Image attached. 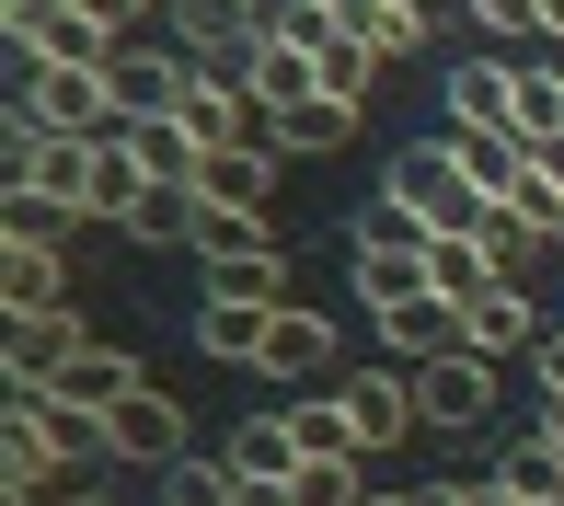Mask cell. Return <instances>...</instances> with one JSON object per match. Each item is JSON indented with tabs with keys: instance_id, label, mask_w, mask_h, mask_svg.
<instances>
[{
	"instance_id": "cell-1",
	"label": "cell",
	"mask_w": 564,
	"mask_h": 506,
	"mask_svg": "<svg viewBox=\"0 0 564 506\" xmlns=\"http://www.w3.org/2000/svg\"><path fill=\"white\" fill-rule=\"evenodd\" d=\"M12 105L35 116L46 139H116V127H127V116H116V69H105V58H35Z\"/></svg>"
},
{
	"instance_id": "cell-2",
	"label": "cell",
	"mask_w": 564,
	"mask_h": 506,
	"mask_svg": "<svg viewBox=\"0 0 564 506\" xmlns=\"http://www.w3.org/2000/svg\"><path fill=\"white\" fill-rule=\"evenodd\" d=\"M380 196H392V208H415L426 242H438V231H484V196H473V173H460L449 139H403L392 173H380Z\"/></svg>"
},
{
	"instance_id": "cell-3",
	"label": "cell",
	"mask_w": 564,
	"mask_h": 506,
	"mask_svg": "<svg viewBox=\"0 0 564 506\" xmlns=\"http://www.w3.org/2000/svg\"><path fill=\"white\" fill-rule=\"evenodd\" d=\"M265 35H276V0H173V46L219 81H242Z\"/></svg>"
},
{
	"instance_id": "cell-4",
	"label": "cell",
	"mask_w": 564,
	"mask_h": 506,
	"mask_svg": "<svg viewBox=\"0 0 564 506\" xmlns=\"http://www.w3.org/2000/svg\"><path fill=\"white\" fill-rule=\"evenodd\" d=\"M335 415H346V449L357 461H380V449H403L415 438V369H357V380H335Z\"/></svg>"
},
{
	"instance_id": "cell-5",
	"label": "cell",
	"mask_w": 564,
	"mask_h": 506,
	"mask_svg": "<svg viewBox=\"0 0 564 506\" xmlns=\"http://www.w3.org/2000/svg\"><path fill=\"white\" fill-rule=\"evenodd\" d=\"M415 415L438 426V438H473V426H496V358H473V345L426 358V369H415Z\"/></svg>"
},
{
	"instance_id": "cell-6",
	"label": "cell",
	"mask_w": 564,
	"mask_h": 506,
	"mask_svg": "<svg viewBox=\"0 0 564 506\" xmlns=\"http://www.w3.org/2000/svg\"><path fill=\"white\" fill-rule=\"evenodd\" d=\"M82 322L69 311H0V369H12V392H58V369L82 358Z\"/></svg>"
},
{
	"instance_id": "cell-7",
	"label": "cell",
	"mask_w": 564,
	"mask_h": 506,
	"mask_svg": "<svg viewBox=\"0 0 564 506\" xmlns=\"http://www.w3.org/2000/svg\"><path fill=\"white\" fill-rule=\"evenodd\" d=\"M116 116L127 127H162L173 105H185V81H196V58H185V46H116Z\"/></svg>"
},
{
	"instance_id": "cell-8",
	"label": "cell",
	"mask_w": 564,
	"mask_h": 506,
	"mask_svg": "<svg viewBox=\"0 0 564 506\" xmlns=\"http://www.w3.org/2000/svg\"><path fill=\"white\" fill-rule=\"evenodd\" d=\"M438 105H449L460 139H519V69H507V58H460L438 81Z\"/></svg>"
},
{
	"instance_id": "cell-9",
	"label": "cell",
	"mask_w": 564,
	"mask_h": 506,
	"mask_svg": "<svg viewBox=\"0 0 564 506\" xmlns=\"http://www.w3.org/2000/svg\"><path fill=\"white\" fill-rule=\"evenodd\" d=\"M105 461L173 472V461H185V403H173V392H127L116 415H105Z\"/></svg>"
},
{
	"instance_id": "cell-10",
	"label": "cell",
	"mask_w": 564,
	"mask_h": 506,
	"mask_svg": "<svg viewBox=\"0 0 564 506\" xmlns=\"http://www.w3.org/2000/svg\"><path fill=\"white\" fill-rule=\"evenodd\" d=\"M265 196H276V150L265 139H230L196 162V208H230V219H265Z\"/></svg>"
},
{
	"instance_id": "cell-11",
	"label": "cell",
	"mask_w": 564,
	"mask_h": 506,
	"mask_svg": "<svg viewBox=\"0 0 564 506\" xmlns=\"http://www.w3.org/2000/svg\"><path fill=\"white\" fill-rule=\"evenodd\" d=\"M426 288H438V299H449V311H460V322H473V311H484V299H496V288H507V265H496V242H484V231H438V242H426Z\"/></svg>"
},
{
	"instance_id": "cell-12",
	"label": "cell",
	"mask_w": 564,
	"mask_h": 506,
	"mask_svg": "<svg viewBox=\"0 0 564 506\" xmlns=\"http://www.w3.org/2000/svg\"><path fill=\"white\" fill-rule=\"evenodd\" d=\"M173 127H185L196 150H230V139H265V105H253L242 81H219V69H196L185 105H173Z\"/></svg>"
},
{
	"instance_id": "cell-13",
	"label": "cell",
	"mask_w": 564,
	"mask_h": 506,
	"mask_svg": "<svg viewBox=\"0 0 564 506\" xmlns=\"http://www.w3.org/2000/svg\"><path fill=\"white\" fill-rule=\"evenodd\" d=\"M242 92L265 105V139H276V127H289L300 105H323V69H312V46L265 35V46H253V69H242Z\"/></svg>"
},
{
	"instance_id": "cell-14",
	"label": "cell",
	"mask_w": 564,
	"mask_h": 506,
	"mask_svg": "<svg viewBox=\"0 0 564 506\" xmlns=\"http://www.w3.org/2000/svg\"><path fill=\"white\" fill-rule=\"evenodd\" d=\"M208 311H289V253L276 242L208 253Z\"/></svg>"
},
{
	"instance_id": "cell-15",
	"label": "cell",
	"mask_w": 564,
	"mask_h": 506,
	"mask_svg": "<svg viewBox=\"0 0 564 506\" xmlns=\"http://www.w3.org/2000/svg\"><path fill=\"white\" fill-rule=\"evenodd\" d=\"M265 380H323L335 369V322L312 311V299H289V311H265V358H253Z\"/></svg>"
},
{
	"instance_id": "cell-16",
	"label": "cell",
	"mask_w": 564,
	"mask_h": 506,
	"mask_svg": "<svg viewBox=\"0 0 564 506\" xmlns=\"http://www.w3.org/2000/svg\"><path fill=\"white\" fill-rule=\"evenodd\" d=\"M300 461H312L300 415H242V438H230V472H242V484H300Z\"/></svg>"
},
{
	"instance_id": "cell-17",
	"label": "cell",
	"mask_w": 564,
	"mask_h": 506,
	"mask_svg": "<svg viewBox=\"0 0 564 506\" xmlns=\"http://www.w3.org/2000/svg\"><path fill=\"white\" fill-rule=\"evenodd\" d=\"M0 311H69L58 242H0Z\"/></svg>"
},
{
	"instance_id": "cell-18",
	"label": "cell",
	"mask_w": 564,
	"mask_h": 506,
	"mask_svg": "<svg viewBox=\"0 0 564 506\" xmlns=\"http://www.w3.org/2000/svg\"><path fill=\"white\" fill-rule=\"evenodd\" d=\"M542 334H553V322H542V311H530V299H519V276H507V288L484 299L473 322H460V345H473V358H496V369L519 358V345H542Z\"/></svg>"
},
{
	"instance_id": "cell-19",
	"label": "cell",
	"mask_w": 564,
	"mask_h": 506,
	"mask_svg": "<svg viewBox=\"0 0 564 506\" xmlns=\"http://www.w3.org/2000/svg\"><path fill=\"white\" fill-rule=\"evenodd\" d=\"M346 253H357V242H346ZM357 299H369V322H380V311H415V299H426V242L357 253Z\"/></svg>"
},
{
	"instance_id": "cell-20",
	"label": "cell",
	"mask_w": 564,
	"mask_h": 506,
	"mask_svg": "<svg viewBox=\"0 0 564 506\" xmlns=\"http://www.w3.org/2000/svg\"><path fill=\"white\" fill-rule=\"evenodd\" d=\"M380 345H392V369H426V358H449V345H460V311L426 288L415 311H380Z\"/></svg>"
},
{
	"instance_id": "cell-21",
	"label": "cell",
	"mask_w": 564,
	"mask_h": 506,
	"mask_svg": "<svg viewBox=\"0 0 564 506\" xmlns=\"http://www.w3.org/2000/svg\"><path fill=\"white\" fill-rule=\"evenodd\" d=\"M127 392H150V380H139V358H116V345H82V358L58 369V403H82V415H116Z\"/></svg>"
},
{
	"instance_id": "cell-22",
	"label": "cell",
	"mask_w": 564,
	"mask_h": 506,
	"mask_svg": "<svg viewBox=\"0 0 564 506\" xmlns=\"http://www.w3.org/2000/svg\"><path fill=\"white\" fill-rule=\"evenodd\" d=\"M116 139H127V162H139L162 196H196V162H208V150H196L173 116H162V127H116Z\"/></svg>"
},
{
	"instance_id": "cell-23",
	"label": "cell",
	"mask_w": 564,
	"mask_h": 506,
	"mask_svg": "<svg viewBox=\"0 0 564 506\" xmlns=\"http://www.w3.org/2000/svg\"><path fill=\"white\" fill-rule=\"evenodd\" d=\"M346 127H357V105H335V92H323V105H300L265 150H276V162H335V150H346Z\"/></svg>"
},
{
	"instance_id": "cell-24",
	"label": "cell",
	"mask_w": 564,
	"mask_h": 506,
	"mask_svg": "<svg viewBox=\"0 0 564 506\" xmlns=\"http://www.w3.org/2000/svg\"><path fill=\"white\" fill-rule=\"evenodd\" d=\"M496 208L519 219V242H530V253H542V242H564V185H553V173H519Z\"/></svg>"
},
{
	"instance_id": "cell-25",
	"label": "cell",
	"mask_w": 564,
	"mask_h": 506,
	"mask_svg": "<svg viewBox=\"0 0 564 506\" xmlns=\"http://www.w3.org/2000/svg\"><path fill=\"white\" fill-rule=\"evenodd\" d=\"M449 150H460V173H473V196H484V208H496V196L530 173V150H519V139H460V127H449Z\"/></svg>"
},
{
	"instance_id": "cell-26",
	"label": "cell",
	"mask_w": 564,
	"mask_h": 506,
	"mask_svg": "<svg viewBox=\"0 0 564 506\" xmlns=\"http://www.w3.org/2000/svg\"><path fill=\"white\" fill-rule=\"evenodd\" d=\"M496 472H507V495H530V506L564 495V449L542 438V426H530V438H507V461H496Z\"/></svg>"
},
{
	"instance_id": "cell-27",
	"label": "cell",
	"mask_w": 564,
	"mask_h": 506,
	"mask_svg": "<svg viewBox=\"0 0 564 506\" xmlns=\"http://www.w3.org/2000/svg\"><path fill=\"white\" fill-rule=\"evenodd\" d=\"M542 139H564V69L530 58L519 69V150H542Z\"/></svg>"
},
{
	"instance_id": "cell-28",
	"label": "cell",
	"mask_w": 564,
	"mask_h": 506,
	"mask_svg": "<svg viewBox=\"0 0 564 506\" xmlns=\"http://www.w3.org/2000/svg\"><path fill=\"white\" fill-rule=\"evenodd\" d=\"M0 35L23 46V69H35V58H58V35H69V0H0Z\"/></svg>"
},
{
	"instance_id": "cell-29",
	"label": "cell",
	"mask_w": 564,
	"mask_h": 506,
	"mask_svg": "<svg viewBox=\"0 0 564 506\" xmlns=\"http://www.w3.org/2000/svg\"><path fill=\"white\" fill-rule=\"evenodd\" d=\"M162 506H242V472H230V461H196V449H185V461L162 472Z\"/></svg>"
},
{
	"instance_id": "cell-30",
	"label": "cell",
	"mask_w": 564,
	"mask_h": 506,
	"mask_svg": "<svg viewBox=\"0 0 564 506\" xmlns=\"http://www.w3.org/2000/svg\"><path fill=\"white\" fill-rule=\"evenodd\" d=\"M196 345H208L219 369H253L265 358V311H196Z\"/></svg>"
},
{
	"instance_id": "cell-31",
	"label": "cell",
	"mask_w": 564,
	"mask_h": 506,
	"mask_svg": "<svg viewBox=\"0 0 564 506\" xmlns=\"http://www.w3.org/2000/svg\"><path fill=\"white\" fill-rule=\"evenodd\" d=\"M357 35H369L380 58H403V46H426V12L415 0H357Z\"/></svg>"
},
{
	"instance_id": "cell-32",
	"label": "cell",
	"mask_w": 564,
	"mask_h": 506,
	"mask_svg": "<svg viewBox=\"0 0 564 506\" xmlns=\"http://www.w3.org/2000/svg\"><path fill=\"white\" fill-rule=\"evenodd\" d=\"M473 23H484V35H519V46H553L542 0H473Z\"/></svg>"
},
{
	"instance_id": "cell-33",
	"label": "cell",
	"mask_w": 564,
	"mask_h": 506,
	"mask_svg": "<svg viewBox=\"0 0 564 506\" xmlns=\"http://www.w3.org/2000/svg\"><path fill=\"white\" fill-rule=\"evenodd\" d=\"M69 12H82L105 46H127V35H139V0H69Z\"/></svg>"
},
{
	"instance_id": "cell-34",
	"label": "cell",
	"mask_w": 564,
	"mask_h": 506,
	"mask_svg": "<svg viewBox=\"0 0 564 506\" xmlns=\"http://www.w3.org/2000/svg\"><path fill=\"white\" fill-rule=\"evenodd\" d=\"M530 369H542V403H564V322H553L542 345H530Z\"/></svg>"
},
{
	"instance_id": "cell-35",
	"label": "cell",
	"mask_w": 564,
	"mask_h": 506,
	"mask_svg": "<svg viewBox=\"0 0 564 506\" xmlns=\"http://www.w3.org/2000/svg\"><path fill=\"white\" fill-rule=\"evenodd\" d=\"M460 506H519V495H507V472H484V484H460Z\"/></svg>"
},
{
	"instance_id": "cell-36",
	"label": "cell",
	"mask_w": 564,
	"mask_h": 506,
	"mask_svg": "<svg viewBox=\"0 0 564 506\" xmlns=\"http://www.w3.org/2000/svg\"><path fill=\"white\" fill-rule=\"evenodd\" d=\"M415 506H460V484H415Z\"/></svg>"
},
{
	"instance_id": "cell-37",
	"label": "cell",
	"mask_w": 564,
	"mask_h": 506,
	"mask_svg": "<svg viewBox=\"0 0 564 506\" xmlns=\"http://www.w3.org/2000/svg\"><path fill=\"white\" fill-rule=\"evenodd\" d=\"M542 23H553V35H564V0H542Z\"/></svg>"
},
{
	"instance_id": "cell-38",
	"label": "cell",
	"mask_w": 564,
	"mask_h": 506,
	"mask_svg": "<svg viewBox=\"0 0 564 506\" xmlns=\"http://www.w3.org/2000/svg\"><path fill=\"white\" fill-rule=\"evenodd\" d=\"M369 506H415V495H369Z\"/></svg>"
},
{
	"instance_id": "cell-39",
	"label": "cell",
	"mask_w": 564,
	"mask_h": 506,
	"mask_svg": "<svg viewBox=\"0 0 564 506\" xmlns=\"http://www.w3.org/2000/svg\"><path fill=\"white\" fill-rule=\"evenodd\" d=\"M58 506H105V495H58Z\"/></svg>"
},
{
	"instance_id": "cell-40",
	"label": "cell",
	"mask_w": 564,
	"mask_h": 506,
	"mask_svg": "<svg viewBox=\"0 0 564 506\" xmlns=\"http://www.w3.org/2000/svg\"><path fill=\"white\" fill-rule=\"evenodd\" d=\"M519 506H530V495H519ZM542 506H564V495H542Z\"/></svg>"
},
{
	"instance_id": "cell-41",
	"label": "cell",
	"mask_w": 564,
	"mask_h": 506,
	"mask_svg": "<svg viewBox=\"0 0 564 506\" xmlns=\"http://www.w3.org/2000/svg\"><path fill=\"white\" fill-rule=\"evenodd\" d=\"M415 12H426V0H415Z\"/></svg>"
}]
</instances>
